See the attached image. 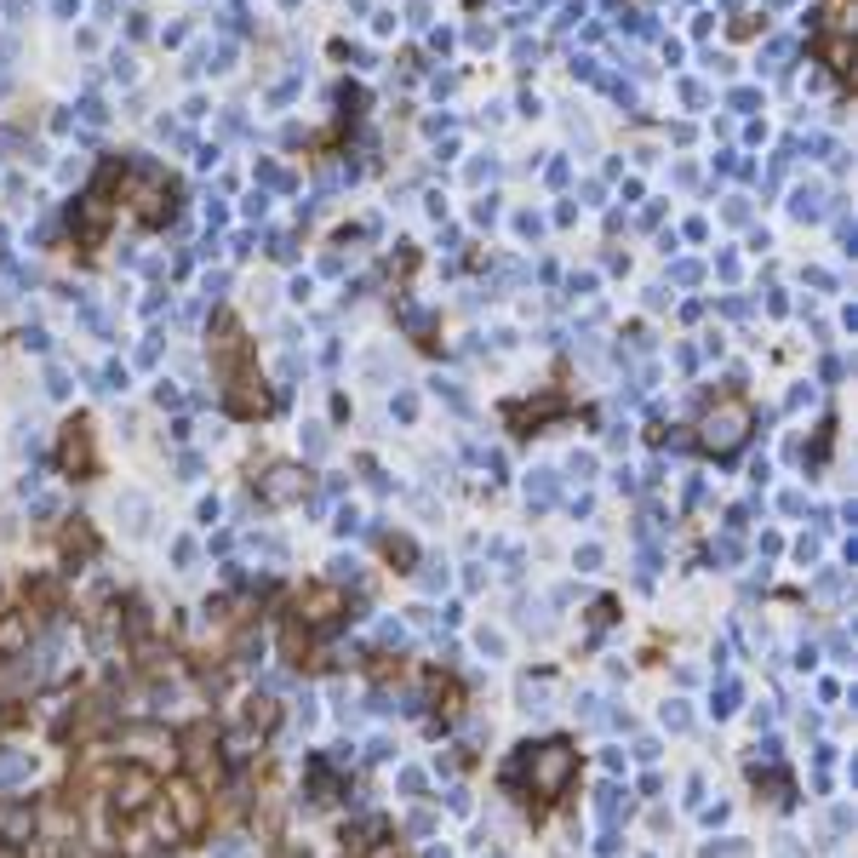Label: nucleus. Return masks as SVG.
<instances>
[{
    "mask_svg": "<svg viewBox=\"0 0 858 858\" xmlns=\"http://www.w3.org/2000/svg\"><path fill=\"white\" fill-rule=\"evenodd\" d=\"M664 727H686V710L681 704H664Z\"/></svg>",
    "mask_w": 858,
    "mask_h": 858,
    "instance_id": "7ed1b4c3",
    "label": "nucleus"
},
{
    "mask_svg": "<svg viewBox=\"0 0 858 858\" xmlns=\"http://www.w3.org/2000/svg\"><path fill=\"white\" fill-rule=\"evenodd\" d=\"M732 704H739V686H721V698H715V704H710V710H715V715H727Z\"/></svg>",
    "mask_w": 858,
    "mask_h": 858,
    "instance_id": "f03ea898",
    "label": "nucleus"
},
{
    "mask_svg": "<svg viewBox=\"0 0 858 858\" xmlns=\"http://www.w3.org/2000/svg\"><path fill=\"white\" fill-rule=\"evenodd\" d=\"M35 773V761L29 756H0V784H18V778Z\"/></svg>",
    "mask_w": 858,
    "mask_h": 858,
    "instance_id": "f257e3e1",
    "label": "nucleus"
}]
</instances>
